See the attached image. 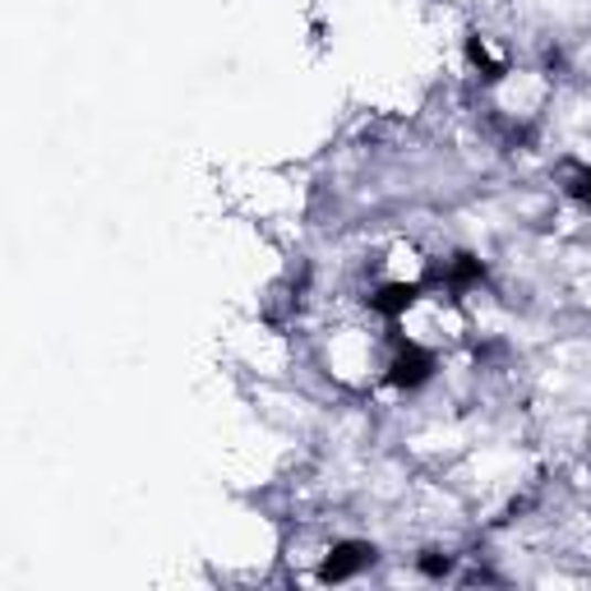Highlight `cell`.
Here are the masks:
<instances>
[{
  "label": "cell",
  "mask_w": 591,
  "mask_h": 591,
  "mask_svg": "<svg viewBox=\"0 0 591 591\" xmlns=\"http://www.w3.org/2000/svg\"><path fill=\"white\" fill-rule=\"evenodd\" d=\"M389 379L398 383V389H407V393L425 389V383L434 379V356L421 342H398L393 361H389Z\"/></svg>",
  "instance_id": "1"
},
{
  "label": "cell",
  "mask_w": 591,
  "mask_h": 591,
  "mask_svg": "<svg viewBox=\"0 0 591 591\" xmlns=\"http://www.w3.org/2000/svg\"><path fill=\"white\" fill-rule=\"evenodd\" d=\"M416 569H421L425 578H448V573H453V555H444V550H425V555L416 559Z\"/></svg>",
  "instance_id": "4"
},
{
  "label": "cell",
  "mask_w": 591,
  "mask_h": 591,
  "mask_svg": "<svg viewBox=\"0 0 591 591\" xmlns=\"http://www.w3.org/2000/svg\"><path fill=\"white\" fill-rule=\"evenodd\" d=\"M569 190H573V194L587 203V209H591V167H582V171L573 176V186H569Z\"/></svg>",
  "instance_id": "5"
},
{
  "label": "cell",
  "mask_w": 591,
  "mask_h": 591,
  "mask_svg": "<svg viewBox=\"0 0 591 591\" xmlns=\"http://www.w3.org/2000/svg\"><path fill=\"white\" fill-rule=\"evenodd\" d=\"M370 559H374V550H370V546H361V541L333 546V550H328V559H324V569H319V578H324V582H347V578L361 573Z\"/></svg>",
  "instance_id": "2"
},
{
  "label": "cell",
  "mask_w": 591,
  "mask_h": 591,
  "mask_svg": "<svg viewBox=\"0 0 591 591\" xmlns=\"http://www.w3.org/2000/svg\"><path fill=\"white\" fill-rule=\"evenodd\" d=\"M416 296H421V287H411V282H389V287L370 292L366 300H370V310H374V315L398 319V315H407L411 305H416Z\"/></svg>",
  "instance_id": "3"
}]
</instances>
